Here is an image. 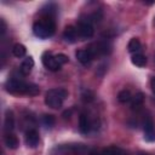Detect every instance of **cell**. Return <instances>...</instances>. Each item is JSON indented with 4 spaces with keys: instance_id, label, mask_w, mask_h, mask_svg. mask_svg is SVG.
Wrapping results in <instances>:
<instances>
[{
    "instance_id": "obj_1",
    "label": "cell",
    "mask_w": 155,
    "mask_h": 155,
    "mask_svg": "<svg viewBox=\"0 0 155 155\" xmlns=\"http://www.w3.org/2000/svg\"><path fill=\"white\" fill-rule=\"evenodd\" d=\"M54 16H56V6L53 4L46 5V7H44L41 11L40 18L33 25L34 35L40 39H46L52 36L56 29Z\"/></svg>"
},
{
    "instance_id": "obj_2",
    "label": "cell",
    "mask_w": 155,
    "mask_h": 155,
    "mask_svg": "<svg viewBox=\"0 0 155 155\" xmlns=\"http://www.w3.org/2000/svg\"><path fill=\"white\" fill-rule=\"evenodd\" d=\"M6 91L12 94H25V96H36L39 94L40 90L39 86L31 82H25L17 78L8 79L6 85Z\"/></svg>"
},
{
    "instance_id": "obj_3",
    "label": "cell",
    "mask_w": 155,
    "mask_h": 155,
    "mask_svg": "<svg viewBox=\"0 0 155 155\" xmlns=\"http://www.w3.org/2000/svg\"><path fill=\"white\" fill-rule=\"evenodd\" d=\"M67 97L68 92L64 88H51L45 94V104L52 109H57L62 107Z\"/></svg>"
},
{
    "instance_id": "obj_4",
    "label": "cell",
    "mask_w": 155,
    "mask_h": 155,
    "mask_svg": "<svg viewBox=\"0 0 155 155\" xmlns=\"http://www.w3.org/2000/svg\"><path fill=\"white\" fill-rule=\"evenodd\" d=\"M90 51V53L92 54V57H98V56H105V54H109L110 51H111V45L109 41L107 40H101V41H97L92 45L88 46L87 48Z\"/></svg>"
},
{
    "instance_id": "obj_5",
    "label": "cell",
    "mask_w": 155,
    "mask_h": 155,
    "mask_svg": "<svg viewBox=\"0 0 155 155\" xmlns=\"http://www.w3.org/2000/svg\"><path fill=\"white\" fill-rule=\"evenodd\" d=\"M41 61H42V64L45 65L46 69L51 70V71H57L61 69V64L57 62V58H56V54H52L51 52L46 51L42 53V57H41Z\"/></svg>"
},
{
    "instance_id": "obj_6",
    "label": "cell",
    "mask_w": 155,
    "mask_h": 155,
    "mask_svg": "<svg viewBox=\"0 0 155 155\" xmlns=\"http://www.w3.org/2000/svg\"><path fill=\"white\" fill-rule=\"evenodd\" d=\"M76 29H78L79 38H80V39H82V40L92 38V36H93V33H94V30H93V27H92L91 22H90V21H87V19H86V21H80V22L78 23Z\"/></svg>"
},
{
    "instance_id": "obj_7",
    "label": "cell",
    "mask_w": 155,
    "mask_h": 155,
    "mask_svg": "<svg viewBox=\"0 0 155 155\" xmlns=\"http://www.w3.org/2000/svg\"><path fill=\"white\" fill-rule=\"evenodd\" d=\"M144 139L147 142H155V128L150 117L144 120Z\"/></svg>"
},
{
    "instance_id": "obj_8",
    "label": "cell",
    "mask_w": 155,
    "mask_h": 155,
    "mask_svg": "<svg viewBox=\"0 0 155 155\" xmlns=\"http://www.w3.org/2000/svg\"><path fill=\"white\" fill-rule=\"evenodd\" d=\"M24 140H25V144L29 148H35L39 144V140H40V137H39L38 131L36 130H28L25 132Z\"/></svg>"
},
{
    "instance_id": "obj_9",
    "label": "cell",
    "mask_w": 155,
    "mask_h": 155,
    "mask_svg": "<svg viewBox=\"0 0 155 155\" xmlns=\"http://www.w3.org/2000/svg\"><path fill=\"white\" fill-rule=\"evenodd\" d=\"M78 38H79V34H78L76 27H74V25H68V27H65V29H64V31H63V39H64L67 42L73 44V42H75V41L78 40Z\"/></svg>"
},
{
    "instance_id": "obj_10",
    "label": "cell",
    "mask_w": 155,
    "mask_h": 155,
    "mask_svg": "<svg viewBox=\"0 0 155 155\" xmlns=\"http://www.w3.org/2000/svg\"><path fill=\"white\" fill-rule=\"evenodd\" d=\"M75 56H76V59L82 65H90V63L93 59V57H92V54L90 53L88 50H78L76 53H75Z\"/></svg>"
},
{
    "instance_id": "obj_11",
    "label": "cell",
    "mask_w": 155,
    "mask_h": 155,
    "mask_svg": "<svg viewBox=\"0 0 155 155\" xmlns=\"http://www.w3.org/2000/svg\"><path fill=\"white\" fill-rule=\"evenodd\" d=\"M79 128H80V132L84 133V134H87L91 130V121H90V117L87 114L82 113L80 115V119H79Z\"/></svg>"
},
{
    "instance_id": "obj_12",
    "label": "cell",
    "mask_w": 155,
    "mask_h": 155,
    "mask_svg": "<svg viewBox=\"0 0 155 155\" xmlns=\"http://www.w3.org/2000/svg\"><path fill=\"white\" fill-rule=\"evenodd\" d=\"M33 67H34V61H33V58H31V57H27V58H24V61L22 62V64H21V67H19V70H21V73H22L23 75H29V74L31 73Z\"/></svg>"
},
{
    "instance_id": "obj_13",
    "label": "cell",
    "mask_w": 155,
    "mask_h": 155,
    "mask_svg": "<svg viewBox=\"0 0 155 155\" xmlns=\"http://www.w3.org/2000/svg\"><path fill=\"white\" fill-rule=\"evenodd\" d=\"M4 127H5V131L6 133L11 132L15 127V117H13V113L11 110H6V114H5V121H4Z\"/></svg>"
},
{
    "instance_id": "obj_14",
    "label": "cell",
    "mask_w": 155,
    "mask_h": 155,
    "mask_svg": "<svg viewBox=\"0 0 155 155\" xmlns=\"http://www.w3.org/2000/svg\"><path fill=\"white\" fill-rule=\"evenodd\" d=\"M4 140H5V145H6L7 148H10V149H16V148H18V145H19L18 138H17L12 132L6 133Z\"/></svg>"
},
{
    "instance_id": "obj_15",
    "label": "cell",
    "mask_w": 155,
    "mask_h": 155,
    "mask_svg": "<svg viewBox=\"0 0 155 155\" xmlns=\"http://www.w3.org/2000/svg\"><path fill=\"white\" fill-rule=\"evenodd\" d=\"M127 48H128V51H130L132 54H134V53H140L142 44H140V41H139L137 38H132V39L128 41Z\"/></svg>"
},
{
    "instance_id": "obj_16",
    "label": "cell",
    "mask_w": 155,
    "mask_h": 155,
    "mask_svg": "<svg viewBox=\"0 0 155 155\" xmlns=\"http://www.w3.org/2000/svg\"><path fill=\"white\" fill-rule=\"evenodd\" d=\"M131 62H132V64H134L136 67L142 68V67H144V65L147 64V57H145L143 53H134V54H132V57H131Z\"/></svg>"
},
{
    "instance_id": "obj_17",
    "label": "cell",
    "mask_w": 155,
    "mask_h": 155,
    "mask_svg": "<svg viewBox=\"0 0 155 155\" xmlns=\"http://www.w3.org/2000/svg\"><path fill=\"white\" fill-rule=\"evenodd\" d=\"M143 102H144V94L142 92H138L136 93L134 96H132V99H131V108L132 109H139L142 105H143Z\"/></svg>"
},
{
    "instance_id": "obj_18",
    "label": "cell",
    "mask_w": 155,
    "mask_h": 155,
    "mask_svg": "<svg viewBox=\"0 0 155 155\" xmlns=\"http://www.w3.org/2000/svg\"><path fill=\"white\" fill-rule=\"evenodd\" d=\"M102 155H126V154L121 148H119L116 145H111V147L103 149Z\"/></svg>"
},
{
    "instance_id": "obj_19",
    "label": "cell",
    "mask_w": 155,
    "mask_h": 155,
    "mask_svg": "<svg viewBox=\"0 0 155 155\" xmlns=\"http://www.w3.org/2000/svg\"><path fill=\"white\" fill-rule=\"evenodd\" d=\"M25 52H27V48H25V46L22 45V44H16V45H13V47H12V53H13V56L17 57V58L24 57V56H25Z\"/></svg>"
},
{
    "instance_id": "obj_20",
    "label": "cell",
    "mask_w": 155,
    "mask_h": 155,
    "mask_svg": "<svg viewBox=\"0 0 155 155\" xmlns=\"http://www.w3.org/2000/svg\"><path fill=\"white\" fill-rule=\"evenodd\" d=\"M131 99H132V94H131V92L128 90H122V91H120L117 93V101L120 103L125 104V103L131 102Z\"/></svg>"
},
{
    "instance_id": "obj_21",
    "label": "cell",
    "mask_w": 155,
    "mask_h": 155,
    "mask_svg": "<svg viewBox=\"0 0 155 155\" xmlns=\"http://www.w3.org/2000/svg\"><path fill=\"white\" fill-rule=\"evenodd\" d=\"M56 120H54V116L51 115V114H45L42 116V124L46 126V127H52L54 125Z\"/></svg>"
},
{
    "instance_id": "obj_22",
    "label": "cell",
    "mask_w": 155,
    "mask_h": 155,
    "mask_svg": "<svg viewBox=\"0 0 155 155\" xmlns=\"http://www.w3.org/2000/svg\"><path fill=\"white\" fill-rule=\"evenodd\" d=\"M56 58H57V62L61 64V65H63V64H65V63H68V56H65V54H63V53H58V54H56Z\"/></svg>"
},
{
    "instance_id": "obj_23",
    "label": "cell",
    "mask_w": 155,
    "mask_h": 155,
    "mask_svg": "<svg viewBox=\"0 0 155 155\" xmlns=\"http://www.w3.org/2000/svg\"><path fill=\"white\" fill-rule=\"evenodd\" d=\"M0 25H1V35H4L5 34V31H6V24H5V21L4 19H0Z\"/></svg>"
},
{
    "instance_id": "obj_24",
    "label": "cell",
    "mask_w": 155,
    "mask_h": 155,
    "mask_svg": "<svg viewBox=\"0 0 155 155\" xmlns=\"http://www.w3.org/2000/svg\"><path fill=\"white\" fill-rule=\"evenodd\" d=\"M150 86H151V90H153V93H154V99H155V76L151 79V81H150Z\"/></svg>"
},
{
    "instance_id": "obj_25",
    "label": "cell",
    "mask_w": 155,
    "mask_h": 155,
    "mask_svg": "<svg viewBox=\"0 0 155 155\" xmlns=\"http://www.w3.org/2000/svg\"><path fill=\"white\" fill-rule=\"evenodd\" d=\"M90 155H102V153H99V151H97V150H93V151L90 153Z\"/></svg>"
},
{
    "instance_id": "obj_26",
    "label": "cell",
    "mask_w": 155,
    "mask_h": 155,
    "mask_svg": "<svg viewBox=\"0 0 155 155\" xmlns=\"http://www.w3.org/2000/svg\"><path fill=\"white\" fill-rule=\"evenodd\" d=\"M139 155H149V154H147V153H140Z\"/></svg>"
},
{
    "instance_id": "obj_27",
    "label": "cell",
    "mask_w": 155,
    "mask_h": 155,
    "mask_svg": "<svg viewBox=\"0 0 155 155\" xmlns=\"http://www.w3.org/2000/svg\"><path fill=\"white\" fill-rule=\"evenodd\" d=\"M154 24H155V18H154Z\"/></svg>"
}]
</instances>
